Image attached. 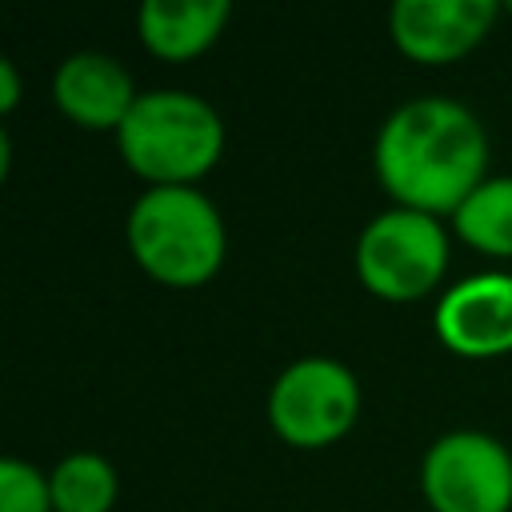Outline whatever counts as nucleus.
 <instances>
[{"label":"nucleus","instance_id":"obj_4","mask_svg":"<svg viewBox=\"0 0 512 512\" xmlns=\"http://www.w3.org/2000/svg\"><path fill=\"white\" fill-rule=\"evenodd\" d=\"M448 260H452V244L440 216L400 204L376 212L360 228L352 248L360 284L388 304H412L436 292L448 272Z\"/></svg>","mask_w":512,"mask_h":512},{"label":"nucleus","instance_id":"obj_5","mask_svg":"<svg viewBox=\"0 0 512 512\" xmlns=\"http://www.w3.org/2000/svg\"><path fill=\"white\" fill-rule=\"evenodd\" d=\"M360 416V380L336 356H300L268 388V424L292 448L336 444Z\"/></svg>","mask_w":512,"mask_h":512},{"label":"nucleus","instance_id":"obj_7","mask_svg":"<svg viewBox=\"0 0 512 512\" xmlns=\"http://www.w3.org/2000/svg\"><path fill=\"white\" fill-rule=\"evenodd\" d=\"M500 12L496 0H396L388 36L416 64H452L480 48Z\"/></svg>","mask_w":512,"mask_h":512},{"label":"nucleus","instance_id":"obj_3","mask_svg":"<svg viewBox=\"0 0 512 512\" xmlns=\"http://www.w3.org/2000/svg\"><path fill=\"white\" fill-rule=\"evenodd\" d=\"M124 240L132 260L168 288L212 280L228 252L224 216L196 184L144 188L128 208Z\"/></svg>","mask_w":512,"mask_h":512},{"label":"nucleus","instance_id":"obj_14","mask_svg":"<svg viewBox=\"0 0 512 512\" xmlns=\"http://www.w3.org/2000/svg\"><path fill=\"white\" fill-rule=\"evenodd\" d=\"M20 104V72L12 60H0V112L8 116Z\"/></svg>","mask_w":512,"mask_h":512},{"label":"nucleus","instance_id":"obj_13","mask_svg":"<svg viewBox=\"0 0 512 512\" xmlns=\"http://www.w3.org/2000/svg\"><path fill=\"white\" fill-rule=\"evenodd\" d=\"M0 512H56L52 480L32 460H0Z\"/></svg>","mask_w":512,"mask_h":512},{"label":"nucleus","instance_id":"obj_9","mask_svg":"<svg viewBox=\"0 0 512 512\" xmlns=\"http://www.w3.org/2000/svg\"><path fill=\"white\" fill-rule=\"evenodd\" d=\"M136 96L140 92L132 84V72L116 56L96 48L64 56L52 72V104L72 124L92 132H116L132 112Z\"/></svg>","mask_w":512,"mask_h":512},{"label":"nucleus","instance_id":"obj_16","mask_svg":"<svg viewBox=\"0 0 512 512\" xmlns=\"http://www.w3.org/2000/svg\"><path fill=\"white\" fill-rule=\"evenodd\" d=\"M504 12H508V16H512V0H508V4H504Z\"/></svg>","mask_w":512,"mask_h":512},{"label":"nucleus","instance_id":"obj_10","mask_svg":"<svg viewBox=\"0 0 512 512\" xmlns=\"http://www.w3.org/2000/svg\"><path fill=\"white\" fill-rule=\"evenodd\" d=\"M228 16V0H144L136 32L156 60H192L220 40Z\"/></svg>","mask_w":512,"mask_h":512},{"label":"nucleus","instance_id":"obj_12","mask_svg":"<svg viewBox=\"0 0 512 512\" xmlns=\"http://www.w3.org/2000/svg\"><path fill=\"white\" fill-rule=\"evenodd\" d=\"M48 480H52L56 512H112L116 492H120L116 468L100 452H88V448L56 460Z\"/></svg>","mask_w":512,"mask_h":512},{"label":"nucleus","instance_id":"obj_15","mask_svg":"<svg viewBox=\"0 0 512 512\" xmlns=\"http://www.w3.org/2000/svg\"><path fill=\"white\" fill-rule=\"evenodd\" d=\"M8 168H12V136L8 128H0V176H8Z\"/></svg>","mask_w":512,"mask_h":512},{"label":"nucleus","instance_id":"obj_1","mask_svg":"<svg viewBox=\"0 0 512 512\" xmlns=\"http://www.w3.org/2000/svg\"><path fill=\"white\" fill-rule=\"evenodd\" d=\"M372 168L392 204L452 216L488 180V132L452 96H412L384 116Z\"/></svg>","mask_w":512,"mask_h":512},{"label":"nucleus","instance_id":"obj_2","mask_svg":"<svg viewBox=\"0 0 512 512\" xmlns=\"http://www.w3.org/2000/svg\"><path fill=\"white\" fill-rule=\"evenodd\" d=\"M124 164L148 188L196 184L224 156V116L188 88H148L116 128Z\"/></svg>","mask_w":512,"mask_h":512},{"label":"nucleus","instance_id":"obj_6","mask_svg":"<svg viewBox=\"0 0 512 512\" xmlns=\"http://www.w3.org/2000/svg\"><path fill=\"white\" fill-rule=\"evenodd\" d=\"M420 492L432 512H512V452L480 428H452L424 448Z\"/></svg>","mask_w":512,"mask_h":512},{"label":"nucleus","instance_id":"obj_8","mask_svg":"<svg viewBox=\"0 0 512 512\" xmlns=\"http://www.w3.org/2000/svg\"><path fill=\"white\" fill-rule=\"evenodd\" d=\"M436 336L464 360L512 352V272H476L444 288L436 300Z\"/></svg>","mask_w":512,"mask_h":512},{"label":"nucleus","instance_id":"obj_11","mask_svg":"<svg viewBox=\"0 0 512 512\" xmlns=\"http://www.w3.org/2000/svg\"><path fill=\"white\" fill-rule=\"evenodd\" d=\"M456 236L496 260H512V176H488L456 212Z\"/></svg>","mask_w":512,"mask_h":512}]
</instances>
